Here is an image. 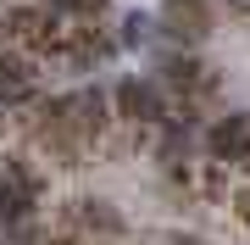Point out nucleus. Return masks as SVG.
<instances>
[{
    "label": "nucleus",
    "instance_id": "obj_6",
    "mask_svg": "<svg viewBox=\"0 0 250 245\" xmlns=\"http://www.w3.org/2000/svg\"><path fill=\"white\" fill-rule=\"evenodd\" d=\"M39 89H34V62L28 56H0V106H34Z\"/></svg>",
    "mask_w": 250,
    "mask_h": 245
},
{
    "label": "nucleus",
    "instance_id": "obj_3",
    "mask_svg": "<svg viewBox=\"0 0 250 245\" xmlns=\"http://www.w3.org/2000/svg\"><path fill=\"white\" fill-rule=\"evenodd\" d=\"M39 190H45V178H39L22 156H11L6 173H0V223H6V228L28 223V218H34V206H39Z\"/></svg>",
    "mask_w": 250,
    "mask_h": 245
},
{
    "label": "nucleus",
    "instance_id": "obj_9",
    "mask_svg": "<svg viewBox=\"0 0 250 245\" xmlns=\"http://www.w3.org/2000/svg\"><path fill=\"white\" fill-rule=\"evenodd\" d=\"M50 17H78V22H95L106 11V0H39Z\"/></svg>",
    "mask_w": 250,
    "mask_h": 245
},
{
    "label": "nucleus",
    "instance_id": "obj_11",
    "mask_svg": "<svg viewBox=\"0 0 250 245\" xmlns=\"http://www.w3.org/2000/svg\"><path fill=\"white\" fill-rule=\"evenodd\" d=\"M233 218L250 228V184H245V190H233Z\"/></svg>",
    "mask_w": 250,
    "mask_h": 245
},
{
    "label": "nucleus",
    "instance_id": "obj_10",
    "mask_svg": "<svg viewBox=\"0 0 250 245\" xmlns=\"http://www.w3.org/2000/svg\"><path fill=\"white\" fill-rule=\"evenodd\" d=\"M139 245H200L195 234H178V228H145Z\"/></svg>",
    "mask_w": 250,
    "mask_h": 245
},
{
    "label": "nucleus",
    "instance_id": "obj_4",
    "mask_svg": "<svg viewBox=\"0 0 250 245\" xmlns=\"http://www.w3.org/2000/svg\"><path fill=\"white\" fill-rule=\"evenodd\" d=\"M67 128L83 139V145H100V134L111 128V89L83 84L78 95H67Z\"/></svg>",
    "mask_w": 250,
    "mask_h": 245
},
{
    "label": "nucleus",
    "instance_id": "obj_5",
    "mask_svg": "<svg viewBox=\"0 0 250 245\" xmlns=\"http://www.w3.org/2000/svg\"><path fill=\"white\" fill-rule=\"evenodd\" d=\"M206 151H211V162H250V111L217 117L206 128Z\"/></svg>",
    "mask_w": 250,
    "mask_h": 245
},
{
    "label": "nucleus",
    "instance_id": "obj_7",
    "mask_svg": "<svg viewBox=\"0 0 250 245\" xmlns=\"http://www.w3.org/2000/svg\"><path fill=\"white\" fill-rule=\"evenodd\" d=\"M67 218L78 223L83 234H100V240H117V234L128 228V223H123V212H117L111 200H100V195H83V200H72V212H67Z\"/></svg>",
    "mask_w": 250,
    "mask_h": 245
},
{
    "label": "nucleus",
    "instance_id": "obj_8",
    "mask_svg": "<svg viewBox=\"0 0 250 245\" xmlns=\"http://www.w3.org/2000/svg\"><path fill=\"white\" fill-rule=\"evenodd\" d=\"M150 39H156V17H150V11H128L117 45H123V50H139V45H150Z\"/></svg>",
    "mask_w": 250,
    "mask_h": 245
},
{
    "label": "nucleus",
    "instance_id": "obj_12",
    "mask_svg": "<svg viewBox=\"0 0 250 245\" xmlns=\"http://www.w3.org/2000/svg\"><path fill=\"white\" fill-rule=\"evenodd\" d=\"M217 6H228V11H239V17H250V0H217Z\"/></svg>",
    "mask_w": 250,
    "mask_h": 245
},
{
    "label": "nucleus",
    "instance_id": "obj_1",
    "mask_svg": "<svg viewBox=\"0 0 250 245\" xmlns=\"http://www.w3.org/2000/svg\"><path fill=\"white\" fill-rule=\"evenodd\" d=\"M211 28H217V0H161L156 11V34H167L172 45H189V50L200 39H211Z\"/></svg>",
    "mask_w": 250,
    "mask_h": 245
},
{
    "label": "nucleus",
    "instance_id": "obj_2",
    "mask_svg": "<svg viewBox=\"0 0 250 245\" xmlns=\"http://www.w3.org/2000/svg\"><path fill=\"white\" fill-rule=\"evenodd\" d=\"M111 117H123L128 128H156L167 123V89L156 78H123L111 89Z\"/></svg>",
    "mask_w": 250,
    "mask_h": 245
}]
</instances>
